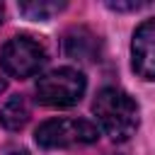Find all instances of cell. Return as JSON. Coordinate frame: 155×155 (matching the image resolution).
<instances>
[{
  "mask_svg": "<svg viewBox=\"0 0 155 155\" xmlns=\"http://www.w3.org/2000/svg\"><path fill=\"white\" fill-rule=\"evenodd\" d=\"M63 51L75 61H94L99 53V39L87 27H73L65 31Z\"/></svg>",
  "mask_w": 155,
  "mask_h": 155,
  "instance_id": "6",
  "label": "cell"
},
{
  "mask_svg": "<svg viewBox=\"0 0 155 155\" xmlns=\"http://www.w3.org/2000/svg\"><path fill=\"white\" fill-rule=\"evenodd\" d=\"M131 65L143 80H155V17L140 22L131 41Z\"/></svg>",
  "mask_w": 155,
  "mask_h": 155,
  "instance_id": "5",
  "label": "cell"
},
{
  "mask_svg": "<svg viewBox=\"0 0 155 155\" xmlns=\"http://www.w3.org/2000/svg\"><path fill=\"white\" fill-rule=\"evenodd\" d=\"M29 121V107H27V99L15 94L5 102V107L0 109V124L2 128L7 131H22Z\"/></svg>",
  "mask_w": 155,
  "mask_h": 155,
  "instance_id": "7",
  "label": "cell"
},
{
  "mask_svg": "<svg viewBox=\"0 0 155 155\" xmlns=\"http://www.w3.org/2000/svg\"><path fill=\"white\" fill-rule=\"evenodd\" d=\"M2 15H5V7H2V2H0V22H2Z\"/></svg>",
  "mask_w": 155,
  "mask_h": 155,
  "instance_id": "12",
  "label": "cell"
},
{
  "mask_svg": "<svg viewBox=\"0 0 155 155\" xmlns=\"http://www.w3.org/2000/svg\"><path fill=\"white\" fill-rule=\"evenodd\" d=\"M65 10V2H58V0H31V2H19V12L29 19H51L53 15L63 12Z\"/></svg>",
  "mask_w": 155,
  "mask_h": 155,
  "instance_id": "8",
  "label": "cell"
},
{
  "mask_svg": "<svg viewBox=\"0 0 155 155\" xmlns=\"http://www.w3.org/2000/svg\"><path fill=\"white\" fill-rule=\"evenodd\" d=\"M99 136L97 126L87 119H48L36 131L34 138L41 148H73L94 143Z\"/></svg>",
  "mask_w": 155,
  "mask_h": 155,
  "instance_id": "3",
  "label": "cell"
},
{
  "mask_svg": "<svg viewBox=\"0 0 155 155\" xmlns=\"http://www.w3.org/2000/svg\"><path fill=\"white\" fill-rule=\"evenodd\" d=\"M5 87H7V82H5V78H0V92H2Z\"/></svg>",
  "mask_w": 155,
  "mask_h": 155,
  "instance_id": "11",
  "label": "cell"
},
{
  "mask_svg": "<svg viewBox=\"0 0 155 155\" xmlns=\"http://www.w3.org/2000/svg\"><path fill=\"white\" fill-rule=\"evenodd\" d=\"M46 63V51L31 36H12L0 51V65L10 78L24 80L36 75Z\"/></svg>",
  "mask_w": 155,
  "mask_h": 155,
  "instance_id": "4",
  "label": "cell"
},
{
  "mask_svg": "<svg viewBox=\"0 0 155 155\" xmlns=\"http://www.w3.org/2000/svg\"><path fill=\"white\" fill-rule=\"evenodd\" d=\"M85 87L87 80L78 68H56L36 80V99L46 107L65 109L82 99Z\"/></svg>",
  "mask_w": 155,
  "mask_h": 155,
  "instance_id": "2",
  "label": "cell"
},
{
  "mask_svg": "<svg viewBox=\"0 0 155 155\" xmlns=\"http://www.w3.org/2000/svg\"><path fill=\"white\" fill-rule=\"evenodd\" d=\"M145 2H107V7H111V10H138V7H143Z\"/></svg>",
  "mask_w": 155,
  "mask_h": 155,
  "instance_id": "9",
  "label": "cell"
},
{
  "mask_svg": "<svg viewBox=\"0 0 155 155\" xmlns=\"http://www.w3.org/2000/svg\"><path fill=\"white\" fill-rule=\"evenodd\" d=\"M92 111L107 136L114 140H126L138 128V104L136 99L119 90V87H104L94 97Z\"/></svg>",
  "mask_w": 155,
  "mask_h": 155,
  "instance_id": "1",
  "label": "cell"
},
{
  "mask_svg": "<svg viewBox=\"0 0 155 155\" xmlns=\"http://www.w3.org/2000/svg\"><path fill=\"white\" fill-rule=\"evenodd\" d=\"M5 155H29L27 150H22V148H12V150H7Z\"/></svg>",
  "mask_w": 155,
  "mask_h": 155,
  "instance_id": "10",
  "label": "cell"
}]
</instances>
